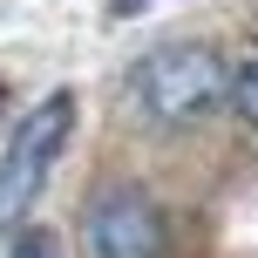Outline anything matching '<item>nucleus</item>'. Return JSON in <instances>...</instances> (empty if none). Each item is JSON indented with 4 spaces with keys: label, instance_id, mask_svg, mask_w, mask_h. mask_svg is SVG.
Listing matches in <instances>:
<instances>
[{
    "label": "nucleus",
    "instance_id": "nucleus-2",
    "mask_svg": "<svg viewBox=\"0 0 258 258\" xmlns=\"http://www.w3.org/2000/svg\"><path fill=\"white\" fill-rule=\"evenodd\" d=\"M68 122H75V95H48L41 109L21 116L14 150H7V163H0V224H14L34 204V190L48 183L54 156H61V143H68Z\"/></svg>",
    "mask_w": 258,
    "mask_h": 258
},
{
    "label": "nucleus",
    "instance_id": "nucleus-1",
    "mask_svg": "<svg viewBox=\"0 0 258 258\" xmlns=\"http://www.w3.org/2000/svg\"><path fill=\"white\" fill-rule=\"evenodd\" d=\"M136 95H143V109L156 122H197L231 95V68L218 61V48H197V41L156 48L136 68Z\"/></svg>",
    "mask_w": 258,
    "mask_h": 258
},
{
    "label": "nucleus",
    "instance_id": "nucleus-5",
    "mask_svg": "<svg viewBox=\"0 0 258 258\" xmlns=\"http://www.w3.org/2000/svg\"><path fill=\"white\" fill-rule=\"evenodd\" d=\"M14 258H61V245H54L48 231H21L14 238Z\"/></svg>",
    "mask_w": 258,
    "mask_h": 258
},
{
    "label": "nucleus",
    "instance_id": "nucleus-4",
    "mask_svg": "<svg viewBox=\"0 0 258 258\" xmlns=\"http://www.w3.org/2000/svg\"><path fill=\"white\" fill-rule=\"evenodd\" d=\"M231 102H238V116H245V122L258 129V48H251L245 61L231 68Z\"/></svg>",
    "mask_w": 258,
    "mask_h": 258
},
{
    "label": "nucleus",
    "instance_id": "nucleus-3",
    "mask_svg": "<svg viewBox=\"0 0 258 258\" xmlns=\"http://www.w3.org/2000/svg\"><path fill=\"white\" fill-rule=\"evenodd\" d=\"M89 251L95 258H170V224L143 190H102L89 204Z\"/></svg>",
    "mask_w": 258,
    "mask_h": 258
}]
</instances>
